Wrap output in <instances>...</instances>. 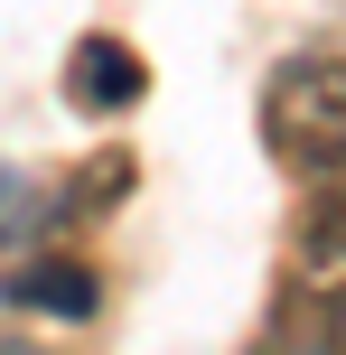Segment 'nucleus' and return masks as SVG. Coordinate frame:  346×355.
<instances>
[{
	"label": "nucleus",
	"mask_w": 346,
	"mask_h": 355,
	"mask_svg": "<svg viewBox=\"0 0 346 355\" xmlns=\"http://www.w3.org/2000/svg\"><path fill=\"white\" fill-rule=\"evenodd\" d=\"M47 215H56V206L28 187V178H19V168H0V252H10V243H28Z\"/></svg>",
	"instance_id": "4"
},
{
	"label": "nucleus",
	"mask_w": 346,
	"mask_h": 355,
	"mask_svg": "<svg viewBox=\"0 0 346 355\" xmlns=\"http://www.w3.org/2000/svg\"><path fill=\"white\" fill-rule=\"evenodd\" d=\"M0 300L28 318H94L103 309V271L75 252H19V271H0Z\"/></svg>",
	"instance_id": "2"
},
{
	"label": "nucleus",
	"mask_w": 346,
	"mask_h": 355,
	"mask_svg": "<svg viewBox=\"0 0 346 355\" xmlns=\"http://www.w3.org/2000/svg\"><path fill=\"white\" fill-rule=\"evenodd\" d=\"M262 141L309 196L346 187V56H328V47L281 56L272 94H262Z\"/></svg>",
	"instance_id": "1"
},
{
	"label": "nucleus",
	"mask_w": 346,
	"mask_h": 355,
	"mask_svg": "<svg viewBox=\"0 0 346 355\" xmlns=\"http://www.w3.org/2000/svg\"><path fill=\"white\" fill-rule=\"evenodd\" d=\"M66 94H75V112H131L150 94V75H141V56L122 37H85L75 66H66Z\"/></svg>",
	"instance_id": "3"
}]
</instances>
